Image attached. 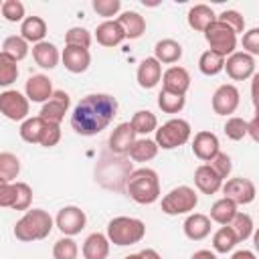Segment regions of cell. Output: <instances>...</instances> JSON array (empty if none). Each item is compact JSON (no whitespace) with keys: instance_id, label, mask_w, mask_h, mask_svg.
<instances>
[{"instance_id":"31","label":"cell","mask_w":259,"mask_h":259,"mask_svg":"<svg viewBox=\"0 0 259 259\" xmlns=\"http://www.w3.org/2000/svg\"><path fill=\"white\" fill-rule=\"evenodd\" d=\"M239 210H237V204L233 202V200H229V198H219L212 206H210V221H214V223H219L221 227L223 225H229L231 221H233V217L237 214Z\"/></svg>"},{"instance_id":"23","label":"cell","mask_w":259,"mask_h":259,"mask_svg":"<svg viewBox=\"0 0 259 259\" xmlns=\"http://www.w3.org/2000/svg\"><path fill=\"white\" fill-rule=\"evenodd\" d=\"M182 57V45L174 38H162L154 45V59L162 65H174Z\"/></svg>"},{"instance_id":"48","label":"cell","mask_w":259,"mask_h":259,"mask_svg":"<svg viewBox=\"0 0 259 259\" xmlns=\"http://www.w3.org/2000/svg\"><path fill=\"white\" fill-rule=\"evenodd\" d=\"M243 53L251 55V57H257L259 55V28H251L247 32H243Z\"/></svg>"},{"instance_id":"7","label":"cell","mask_w":259,"mask_h":259,"mask_svg":"<svg viewBox=\"0 0 259 259\" xmlns=\"http://www.w3.org/2000/svg\"><path fill=\"white\" fill-rule=\"evenodd\" d=\"M204 38H206V42L210 47L208 51H212V53H217V55H221L225 59L229 55H233L235 49H237V34L227 24H223L221 20H214L204 30Z\"/></svg>"},{"instance_id":"19","label":"cell","mask_w":259,"mask_h":259,"mask_svg":"<svg viewBox=\"0 0 259 259\" xmlns=\"http://www.w3.org/2000/svg\"><path fill=\"white\" fill-rule=\"evenodd\" d=\"M134 142H136V132L130 125V121H123V123L115 125V130L109 134V150L113 154H119V156L127 154Z\"/></svg>"},{"instance_id":"28","label":"cell","mask_w":259,"mask_h":259,"mask_svg":"<svg viewBox=\"0 0 259 259\" xmlns=\"http://www.w3.org/2000/svg\"><path fill=\"white\" fill-rule=\"evenodd\" d=\"M20 36L26 42H42L47 36V22L40 16H26L20 22Z\"/></svg>"},{"instance_id":"12","label":"cell","mask_w":259,"mask_h":259,"mask_svg":"<svg viewBox=\"0 0 259 259\" xmlns=\"http://www.w3.org/2000/svg\"><path fill=\"white\" fill-rule=\"evenodd\" d=\"M241 101V93L233 83H225L221 85L214 93H212V111L217 115H231L237 111Z\"/></svg>"},{"instance_id":"42","label":"cell","mask_w":259,"mask_h":259,"mask_svg":"<svg viewBox=\"0 0 259 259\" xmlns=\"http://www.w3.org/2000/svg\"><path fill=\"white\" fill-rule=\"evenodd\" d=\"M225 136L233 142H239L247 136V121L243 117H237V115H231L227 121H225Z\"/></svg>"},{"instance_id":"10","label":"cell","mask_w":259,"mask_h":259,"mask_svg":"<svg viewBox=\"0 0 259 259\" xmlns=\"http://www.w3.org/2000/svg\"><path fill=\"white\" fill-rule=\"evenodd\" d=\"M223 71H227V75L233 81H245L255 75V57H251L243 51H235L233 55H229L225 59Z\"/></svg>"},{"instance_id":"9","label":"cell","mask_w":259,"mask_h":259,"mask_svg":"<svg viewBox=\"0 0 259 259\" xmlns=\"http://www.w3.org/2000/svg\"><path fill=\"white\" fill-rule=\"evenodd\" d=\"M87 225V217L85 212L75 206V204H69V206H63L57 217H55V227L65 235V237H75L79 235Z\"/></svg>"},{"instance_id":"17","label":"cell","mask_w":259,"mask_h":259,"mask_svg":"<svg viewBox=\"0 0 259 259\" xmlns=\"http://www.w3.org/2000/svg\"><path fill=\"white\" fill-rule=\"evenodd\" d=\"M53 91H55L53 89V83H51V79L47 75H32V77H28V81L24 85V95L32 103H45V101H49L51 95H53Z\"/></svg>"},{"instance_id":"52","label":"cell","mask_w":259,"mask_h":259,"mask_svg":"<svg viewBox=\"0 0 259 259\" xmlns=\"http://www.w3.org/2000/svg\"><path fill=\"white\" fill-rule=\"evenodd\" d=\"M190 259H217V255H214V251H210V249H198V251L192 253Z\"/></svg>"},{"instance_id":"56","label":"cell","mask_w":259,"mask_h":259,"mask_svg":"<svg viewBox=\"0 0 259 259\" xmlns=\"http://www.w3.org/2000/svg\"><path fill=\"white\" fill-rule=\"evenodd\" d=\"M0 8H2V2H0Z\"/></svg>"},{"instance_id":"5","label":"cell","mask_w":259,"mask_h":259,"mask_svg":"<svg viewBox=\"0 0 259 259\" xmlns=\"http://www.w3.org/2000/svg\"><path fill=\"white\" fill-rule=\"evenodd\" d=\"M156 146L162 148V150H174V148H180L184 146L190 136H192V127L186 119L182 117H172L168 119L166 123H162L160 127H156Z\"/></svg>"},{"instance_id":"4","label":"cell","mask_w":259,"mask_h":259,"mask_svg":"<svg viewBox=\"0 0 259 259\" xmlns=\"http://www.w3.org/2000/svg\"><path fill=\"white\" fill-rule=\"evenodd\" d=\"M109 243L117 247L136 245L146 237V225L140 219L134 217H113L107 223V235Z\"/></svg>"},{"instance_id":"11","label":"cell","mask_w":259,"mask_h":259,"mask_svg":"<svg viewBox=\"0 0 259 259\" xmlns=\"http://www.w3.org/2000/svg\"><path fill=\"white\" fill-rule=\"evenodd\" d=\"M221 188H223L225 198L233 200L237 206L239 204H251L255 200V194H257V188H255L253 180H249V178H231Z\"/></svg>"},{"instance_id":"2","label":"cell","mask_w":259,"mask_h":259,"mask_svg":"<svg viewBox=\"0 0 259 259\" xmlns=\"http://www.w3.org/2000/svg\"><path fill=\"white\" fill-rule=\"evenodd\" d=\"M125 192L138 204H154L160 198V178L152 168L132 170L125 178Z\"/></svg>"},{"instance_id":"51","label":"cell","mask_w":259,"mask_h":259,"mask_svg":"<svg viewBox=\"0 0 259 259\" xmlns=\"http://www.w3.org/2000/svg\"><path fill=\"white\" fill-rule=\"evenodd\" d=\"M247 136H251L253 142H259V115H255L251 121H247Z\"/></svg>"},{"instance_id":"47","label":"cell","mask_w":259,"mask_h":259,"mask_svg":"<svg viewBox=\"0 0 259 259\" xmlns=\"http://www.w3.org/2000/svg\"><path fill=\"white\" fill-rule=\"evenodd\" d=\"M208 166L225 180L229 174H231V170H233V162H231V156L229 154H225V152H219L210 162H208Z\"/></svg>"},{"instance_id":"15","label":"cell","mask_w":259,"mask_h":259,"mask_svg":"<svg viewBox=\"0 0 259 259\" xmlns=\"http://www.w3.org/2000/svg\"><path fill=\"white\" fill-rule=\"evenodd\" d=\"M192 152L198 160L202 162H210L219 152H221V144H219V138L212 134V132H196L194 134V140H192Z\"/></svg>"},{"instance_id":"16","label":"cell","mask_w":259,"mask_h":259,"mask_svg":"<svg viewBox=\"0 0 259 259\" xmlns=\"http://www.w3.org/2000/svg\"><path fill=\"white\" fill-rule=\"evenodd\" d=\"M61 61L69 73L79 75L89 69L91 53H89V49H81V47H65L61 53Z\"/></svg>"},{"instance_id":"43","label":"cell","mask_w":259,"mask_h":259,"mask_svg":"<svg viewBox=\"0 0 259 259\" xmlns=\"http://www.w3.org/2000/svg\"><path fill=\"white\" fill-rule=\"evenodd\" d=\"M0 12L8 22H22L24 20V4L20 0H4Z\"/></svg>"},{"instance_id":"45","label":"cell","mask_w":259,"mask_h":259,"mask_svg":"<svg viewBox=\"0 0 259 259\" xmlns=\"http://www.w3.org/2000/svg\"><path fill=\"white\" fill-rule=\"evenodd\" d=\"M217 20H221L223 24H227L235 34H239V32L245 30V18H243L237 10H223V12L217 16Z\"/></svg>"},{"instance_id":"41","label":"cell","mask_w":259,"mask_h":259,"mask_svg":"<svg viewBox=\"0 0 259 259\" xmlns=\"http://www.w3.org/2000/svg\"><path fill=\"white\" fill-rule=\"evenodd\" d=\"M65 47H81L89 49L91 47V32L83 26H73L65 34Z\"/></svg>"},{"instance_id":"33","label":"cell","mask_w":259,"mask_h":259,"mask_svg":"<svg viewBox=\"0 0 259 259\" xmlns=\"http://www.w3.org/2000/svg\"><path fill=\"white\" fill-rule=\"evenodd\" d=\"M239 239L235 235V231L229 225H223L214 235H212V249L214 253H229L237 247Z\"/></svg>"},{"instance_id":"22","label":"cell","mask_w":259,"mask_h":259,"mask_svg":"<svg viewBox=\"0 0 259 259\" xmlns=\"http://www.w3.org/2000/svg\"><path fill=\"white\" fill-rule=\"evenodd\" d=\"M115 22L121 26L123 30V36L125 38H140L144 32H146V18L142 14H138L136 10H125L121 12Z\"/></svg>"},{"instance_id":"18","label":"cell","mask_w":259,"mask_h":259,"mask_svg":"<svg viewBox=\"0 0 259 259\" xmlns=\"http://www.w3.org/2000/svg\"><path fill=\"white\" fill-rule=\"evenodd\" d=\"M136 79H138V85L142 89H154L160 83V79H162V65L154 57H146L138 65Z\"/></svg>"},{"instance_id":"25","label":"cell","mask_w":259,"mask_h":259,"mask_svg":"<svg viewBox=\"0 0 259 259\" xmlns=\"http://www.w3.org/2000/svg\"><path fill=\"white\" fill-rule=\"evenodd\" d=\"M186 20H188V26H190V28H194V30H198V32H204V30L217 20V14H214V10H212L210 6H206V4H194V6L188 10Z\"/></svg>"},{"instance_id":"37","label":"cell","mask_w":259,"mask_h":259,"mask_svg":"<svg viewBox=\"0 0 259 259\" xmlns=\"http://www.w3.org/2000/svg\"><path fill=\"white\" fill-rule=\"evenodd\" d=\"M186 105V97L184 95H176V93H168V91H160L158 93V107L164 113H180Z\"/></svg>"},{"instance_id":"38","label":"cell","mask_w":259,"mask_h":259,"mask_svg":"<svg viewBox=\"0 0 259 259\" xmlns=\"http://www.w3.org/2000/svg\"><path fill=\"white\" fill-rule=\"evenodd\" d=\"M229 227L235 231L239 243H241V241H247V239L253 235V219H251V214H247V212H237V214L233 217V221L229 223Z\"/></svg>"},{"instance_id":"49","label":"cell","mask_w":259,"mask_h":259,"mask_svg":"<svg viewBox=\"0 0 259 259\" xmlns=\"http://www.w3.org/2000/svg\"><path fill=\"white\" fill-rule=\"evenodd\" d=\"M61 140V123H53V121H47V130H45V136L40 140V146L42 148H53L57 146Z\"/></svg>"},{"instance_id":"14","label":"cell","mask_w":259,"mask_h":259,"mask_svg":"<svg viewBox=\"0 0 259 259\" xmlns=\"http://www.w3.org/2000/svg\"><path fill=\"white\" fill-rule=\"evenodd\" d=\"M162 91L176 93V95H186L190 87V73L184 67L172 65L162 73Z\"/></svg>"},{"instance_id":"20","label":"cell","mask_w":259,"mask_h":259,"mask_svg":"<svg viewBox=\"0 0 259 259\" xmlns=\"http://www.w3.org/2000/svg\"><path fill=\"white\" fill-rule=\"evenodd\" d=\"M210 223L212 221L206 214H202V212H190L186 217L182 229H184V235L190 241H202V239H206L210 235V229H212Z\"/></svg>"},{"instance_id":"24","label":"cell","mask_w":259,"mask_h":259,"mask_svg":"<svg viewBox=\"0 0 259 259\" xmlns=\"http://www.w3.org/2000/svg\"><path fill=\"white\" fill-rule=\"evenodd\" d=\"M32 59L40 69H55L61 61V53L53 42L42 40L32 47Z\"/></svg>"},{"instance_id":"34","label":"cell","mask_w":259,"mask_h":259,"mask_svg":"<svg viewBox=\"0 0 259 259\" xmlns=\"http://www.w3.org/2000/svg\"><path fill=\"white\" fill-rule=\"evenodd\" d=\"M2 53L8 55L10 59H14L18 63V61H22L28 55V42L20 34H10L2 42Z\"/></svg>"},{"instance_id":"30","label":"cell","mask_w":259,"mask_h":259,"mask_svg":"<svg viewBox=\"0 0 259 259\" xmlns=\"http://www.w3.org/2000/svg\"><path fill=\"white\" fill-rule=\"evenodd\" d=\"M158 146H156V142L154 140H150V138H136V142L132 144V148H130V158L134 160V162H150V160H154L156 156H158Z\"/></svg>"},{"instance_id":"50","label":"cell","mask_w":259,"mask_h":259,"mask_svg":"<svg viewBox=\"0 0 259 259\" xmlns=\"http://www.w3.org/2000/svg\"><path fill=\"white\" fill-rule=\"evenodd\" d=\"M14 194H16V184L14 182H6V180L0 178V206L2 208H12Z\"/></svg>"},{"instance_id":"26","label":"cell","mask_w":259,"mask_h":259,"mask_svg":"<svg viewBox=\"0 0 259 259\" xmlns=\"http://www.w3.org/2000/svg\"><path fill=\"white\" fill-rule=\"evenodd\" d=\"M83 257L85 259H107L109 255V239L103 233H91L83 241Z\"/></svg>"},{"instance_id":"46","label":"cell","mask_w":259,"mask_h":259,"mask_svg":"<svg viewBox=\"0 0 259 259\" xmlns=\"http://www.w3.org/2000/svg\"><path fill=\"white\" fill-rule=\"evenodd\" d=\"M91 6H93V10L99 16H103V18L109 20L111 16H115L121 10V0H93Z\"/></svg>"},{"instance_id":"13","label":"cell","mask_w":259,"mask_h":259,"mask_svg":"<svg viewBox=\"0 0 259 259\" xmlns=\"http://www.w3.org/2000/svg\"><path fill=\"white\" fill-rule=\"evenodd\" d=\"M69 105H71V97L67 91L63 89H55L51 99L42 103L40 107V113L38 117H42L45 121H53V123H61L65 113L69 111Z\"/></svg>"},{"instance_id":"32","label":"cell","mask_w":259,"mask_h":259,"mask_svg":"<svg viewBox=\"0 0 259 259\" xmlns=\"http://www.w3.org/2000/svg\"><path fill=\"white\" fill-rule=\"evenodd\" d=\"M130 125L134 127L136 136L140 134V136H144V138H146L148 134L156 132V127H158V117H156L150 109H140V111H136V113H134V117H132Z\"/></svg>"},{"instance_id":"27","label":"cell","mask_w":259,"mask_h":259,"mask_svg":"<svg viewBox=\"0 0 259 259\" xmlns=\"http://www.w3.org/2000/svg\"><path fill=\"white\" fill-rule=\"evenodd\" d=\"M95 38L101 47H117L125 36H123L121 26L115 20H103L95 28Z\"/></svg>"},{"instance_id":"54","label":"cell","mask_w":259,"mask_h":259,"mask_svg":"<svg viewBox=\"0 0 259 259\" xmlns=\"http://www.w3.org/2000/svg\"><path fill=\"white\" fill-rule=\"evenodd\" d=\"M140 257H142V259H162L160 253H158L156 249H150V247L144 249V251H140Z\"/></svg>"},{"instance_id":"35","label":"cell","mask_w":259,"mask_h":259,"mask_svg":"<svg viewBox=\"0 0 259 259\" xmlns=\"http://www.w3.org/2000/svg\"><path fill=\"white\" fill-rule=\"evenodd\" d=\"M223 67H225V57H221V55H217L212 51H204L200 55V59H198V69L206 77L219 75L223 71Z\"/></svg>"},{"instance_id":"44","label":"cell","mask_w":259,"mask_h":259,"mask_svg":"<svg viewBox=\"0 0 259 259\" xmlns=\"http://www.w3.org/2000/svg\"><path fill=\"white\" fill-rule=\"evenodd\" d=\"M16 184V194H14V210H28L32 202V188L26 182H14Z\"/></svg>"},{"instance_id":"55","label":"cell","mask_w":259,"mask_h":259,"mask_svg":"<svg viewBox=\"0 0 259 259\" xmlns=\"http://www.w3.org/2000/svg\"><path fill=\"white\" fill-rule=\"evenodd\" d=\"M123 259H142V257H140V253H130V255H125Z\"/></svg>"},{"instance_id":"6","label":"cell","mask_w":259,"mask_h":259,"mask_svg":"<svg viewBox=\"0 0 259 259\" xmlns=\"http://www.w3.org/2000/svg\"><path fill=\"white\" fill-rule=\"evenodd\" d=\"M198 204V194L190 186H176L162 198V212L168 217L190 214Z\"/></svg>"},{"instance_id":"36","label":"cell","mask_w":259,"mask_h":259,"mask_svg":"<svg viewBox=\"0 0 259 259\" xmlns=\"http://www.w3.org/2000/svg\"><path fill=\"white\" fill-rule=\"evenodd\" d=\"M20 174V160L12 152H0V178L14 182Z\"/></svg>"},{"instance_id":"39","label":"cell","mask_w":259,"mask_h":259,"mask_svg":"<svg viewBox=\"0 0 259 259\" xmlns=\"http://www.w3.org/2000/svg\"><path fill=\"white\" fill-rule=\"evenodd\" d=\"M18 77V65L14 59H10L8 55H4L0 51V87H8L16 81Z\"/></svg>"},{"instance_id":"3","label":"cell","mask_w":259,"mask_h":259,"mask_svg":"<svg viewBox=\"0 0 259 259\" xmlns=\"http://www.w3.org/2000/svg\"><path fill=\"white\" fill-rule=\"evenodd\" d=\"M55 227L53 217L42 210V208H28L14 225V237L22 243H32V241H42L51 235Z\"/></svg>"},{"instance_id":"21","label":"cell","mask_w":259,"mask_h":259,"mask_svg":"<svg viewBox=\"0 0 259 259\" xmlns=\"http://www.w3.org/2000/svg\"><path fill=\"white\" fill-rule=\"evenodd\" d=\"M194 184L196 188L202 192V194H214L221 190L223 186V178L208 166V164H200L196 170H194Z\"/></svg>"},{"instance_id":"53","label":"cell","mask_w":259,"mask_h":259,"mask_svg":"<svg viewBox=\"0 0 259 259\" xmlns=\"http://www.w3.org/2000/svg\"><path fill=\"white\" fill-rule=\"evenodd\" d=\"M231 259H257V257H255V253L249 251V249H239V251H235V253L231 255Z\"/></svg>"},{"instance_id":"40","label":"cell","mask_w":259,"mask_h":259,"mask_svg":"<svg viewBox=\"0 0 259 259\" xmlns=\"http://www.w3.org/2000/svg\"><path fill=\"white\" fill-rule=\"evenodd\" d=\"M77 255H79V247L73 241V237H61L53 245V257L55 259H77Z\"/></svg>"},{"instance_id":"29","label":"cell","mask_w":259,"mask_h":259,"mask_svg":"<svg viewBox=\"0 0 259 259\" xmlns=\"http://www.w3.org/2000/svg\"><path fill=\"white\" fill-rule=\"evenodd\" d=\"M45 130H47V121L42 117H26L22 123H20V138L26 142V144H38L40 146V140L45 136Z\"/></svg>"},{"instance_id":"1","label":"cell","mask_w":259,"mask_h":259,"mask_svg":"<svg viewBox=\"0 0 259 259\" xmlns=\"http://www.w3.org/2000/svg\"><path fill=\"white\" fill-rule=\"evenodd\" d=\"M117 99L109 93H89L85 95L71 113V127L79 136L101 134L117 115Z\"/></svg>"},{"instance_id":"8","label":"cell","mask_w":259,"mask_h":259,"mask_svg":"<svg viewBox=\"0 0 259 259\" xmlns=\"http://www.w3.org/2000/svg\"><path fill=\"white\" fill-rule=\"evenodd\" d=\"M30 101L24 93L16 89H6L0 93V113L10 121H24L28 117Z\"/></svg>"}]
</instances>
